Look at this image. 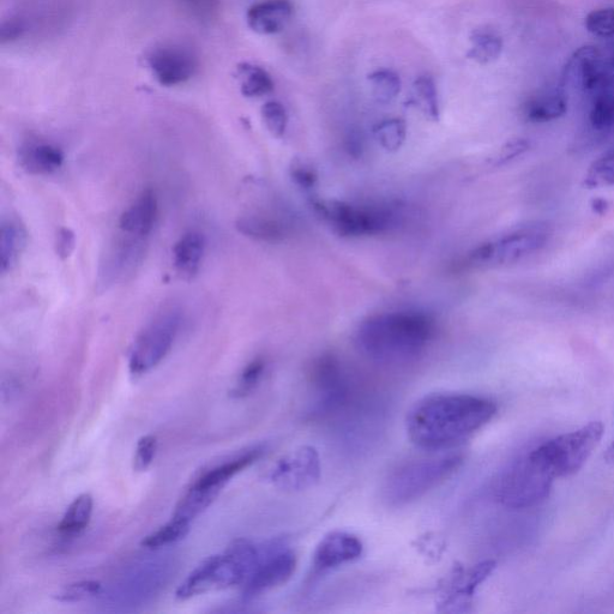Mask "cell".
Listing matches in <instances>:
<instances>
[{
  "instance_id": "cell-1",
  "label": "cell",
  "mask_w": 614,
  "mask_h": 614,
  "mask_svg": "<svg viewBox=\"0 0 614 614\" xmlns=\"http://www.w3.org/2000/svg\"><path fill=\"white\" fill-rule=\"evenodd\" d=\"M497 405L486 397L462 393L425 396L408 412L409 439L425 450H445L467 441L490 423Z\"/></svg>"
},
{
  "instance_id": "cell-2",
  "label": "cell",
  "mask_w": 614,
  "mask_h": 614,
  "mask_svg": "<svg viewBox=\"0 0 614 614\" xmlns=\"http://www.w3.org/2000/svg\"><path fill=\"white\" fill-rule=\"evenodd\" d=\"M435 331V321L425 312H387L360 325L357 345L367 358L378 364L403 365L425 353Z\"/></svg>"
},
{
  "instance_id": "cell-3",
  "label": "cell",
  "mask_w": 614,
  "mask_h": 614,
  "mask_svg": "<svg viewBox=\"0 0 614 614\" xmlns=\"http://www.w3.org/2000/svg\"><path fill=\"white\" fill-rule=\"evenodd\" d=\"M260 546L250 540L232 541L224 553L210 556L180 583L176 598L189 600L215 589L244 585L260 562Z\"/></svg>"
},
{
  "instance_id": "cell-4",
  "label": "cell",
  "mask_w": 614,
  "mask_h": 614,
  "mask_svg": "<svg viewBox=\"0 0 614 614\" xmlns=\"http://www.w3.org/2000/svg\"><path fill=\"white\" fill-rule=\"evenodd\" d=\"M463 456L448 454L401 463L385 479L382 495L390 507L418 501L448 480L462 466Z\"/></svg>"
},
{
  "instance_id": "cell-5",
  "label": "cell",
  "mask_w": 614,
  "mask_h": 614,
  "mask_svg": "<svg viewBox=\"0 0 614 614\" xmlns=\"http://www.w3.org/2000/svg\"><path fill=\"white\" fill-rule=\"evenodd\" d=\"M555 479L533 451H529L499 474L493 492L505 508H532L549 497Z\"/></svg>"
},
{
  "instance_id": "cell-6",
  "label": "cell",
  "mask_w": 614,
  "mask_h": 614,
  "mask_svg": "<svg viewBox=\"0 0 614 614\" xmlns=\"http://www.w3.org/2000/svg\"><path fill=\"white\" fill-rule=\"evenodd\" d=\"M605 427L592 421L581 429L550 439L532 450L556 479L569 477L580 471L599 447Z\"/></svg>"
},
{
  "instance_id": "cell-7",
  "label": "cell",
  "mask_w": 614,
  "mask_h": 614,
  "mask_svg": "<svg viewBox=\"0 0 614 614\" xmlns=\"http://www.w3.org/2000/svg\"><path fill=\"white\" fill-rule=\"evenodd\" d=\"M312 419L327 420L346 411L355 399L351 377L333 355H323L312 365Z\"/></svg>"
},
{
  "instance_id": "cell-8",
  "label": "cell",
  "mask_w": 614,
  "mask_h": 614,
  "mask_svg": "<svg viewBox=\"0 0 614 614\" xmlns=\"http://www.w3.org/2000/svg\"><path fill=\"white\" fill-rule=\"evenodd\" d=\"M551 236L549 226H522L479 245L469 254L468 262L479 267L509 266L538 254L549 244Z\"/></svg>"
},
{
  "instance_id": "cell-9",
  "label": "cell",
  "mask_w": 614,
  "mask_h": 614,
  "mask_svg": "<svg viewBox=\"0 0 614 614\" xmlns=\"http://www.w3.org/2000/svg\"><path fill=\"white\" fill-rule=\"evenodd\" d=\"M313 209L341 237L375 236L395 222L393 210L383 207L353 206L346 202L313 200Z\"/></svg>"
},
{
  "instance_id": "cell-10",
  "label": "cell",
  "mask_w": 614,
  "mask_h": 614,
  "mask_svg": "<svg viewBox=\"0 0 614 614\" xmlns=\"http://www.w3.org/2000/svg\"><path fill=\"white\" fill-rule=\"evenodd\" d=\"M182 323L177 310L160 313L141 331L131 348L129 369L132 375L141 376L152 371L171 352Z\"/></svg>"
},
{
  "instance_id": "cell-11",
  "label": "cell",
  "mask_w": 614,
  "mask_h": 614,
  "mask_svg": "<svg viewBox=\"0 0 614 614\" xmlns=\"http://www.w3.org/2000/svg\"><path fill=\"white\" fill-rule=\"evenodd\" d=\"M296 568L297 557L290 547L279 541L263 545L260 562L248 581L244 583V599H255L284 585L291 579Z\"/></svg>"
},
{
  "instance_id": "cell-12",
  "label": "cell",
  "mask_w": 614,
  "mask_h": 614,
  "mask_svg": "<svg viewBox=\"0 0 614 614\" xmlns=\"http://www.w3.org/2000/svg\"><path fill=\"white\" fill-rule=\"evenodd\" d=\"M564 80L587 93L598 95L611 90L614 83V54H606L594 46L580 48L569 60Z\"/></svg>"
},
{
  "instance_id": "cell-13",
  "label": "cell",
  "mask_w": 614,
  "mask_h": 614,
  "mask_svg": "<svg viewBox=\"0 0 614 614\" xmlns=\"http://www.w3.org/2000/svg\"><path fill=\"white\" fill-rule=\"evenodd\" d=\"M321 474L318 451L310 445H304L281 457L270 469L268 479L282 491L300 492L315 486Z\"/></svg>"
},
{
  "instance_id": "cell-14",
  "label": "cell",
  "mask_w": 614,
  "mask_h": 614,
  "mask_svg": "<svg viewBox=\"0 0 614 614\" xmlns=\"http://www.w3.org/2000/svg\"><path fill=\"white\" fill-rule=\"evenodd\" d=\"M146 60L155 80L164 87H177L189 82L198 69L195 51L178 42L155 46Z\"/></svg>"
},
{
  "instance_id": "cell-15",
  "label": "cell",
  "mask_w": 614,
  "mask_h": 614,
  "mask_svg": "<svg viewBox=\"0 0 614 614\" xmlns=\"http://www.w3.org/2000/svg\"><path fill=\"white\" fill-rule=\"evenodd\" d=\"M364 546L358 537L347 532H331L319 541L313 552V574L322 575L357 561L363 555Z\"/></svg>"
},
{
  "instance_id": "cell-16",
  "label": "cell",
  "mask_w": 614,
  "mask_h": 614,
  "mask_svg": "<svg viewBox=\"0 0 614 614\" xmlns=\"http://www.w3.org/2000/svg\"><path fill=\"white\" fill-rule=\"evenodd\" d=\"M159 203L153 190L147 189L120 216L119 227L126 236L146 239L158 218Z\"/></svg>"
},
{
  "instance_id": "cell-17",
  "label": "cell",
  "mask_w": 614,
  "mask_h": 614,
  "mask_svg": "<svg viewBox=\"0 0 614 614\" xmlns=\"http://www.w3.org/2000/svg\"><path fill=\"white\" fill-rule=\"evenodd\" d=\"M143 240L131 237L125 242L116 245L110 255L106 256L105 263L102 264L100 281L102 286L108 287L122 280L124 276L134 272L135 267L141 262L144 255Z\"/></svg>"
},
{
  "instance_id": "cell-18",
  "label": "cell",
  "mask_w": 614,
  "mask_h": 614,
  "mask_svg": "<svg viewBox=\"0 0 614 614\" xmlns=\"http://www.w3.org/2000/svg\"><path fill=\"white\" fill-rule=\"evenodd\" d=\"M290 0H263L251 6L246 21L252 30L260 35H274L282 32L293 16Z\"/></svg>"
},
{
  "instance_id": "cell-19",
  "label": "cell",
  "mask_w": 614,
  "mask_h": 614,
  "mask_svg": "<svg viewBox=\"0 0 614 614\" xmlns=\"http://www.w3.org/2000/svg\"><path fill=\"white\" fill-rule=\"evenodd\" d=\"M18 162L24 171L35 176H48L64 164V153L56 144L45 141H29L18 150Z\"/></svg>"
},
{
  "instance_id": "cell-20",
  "label": "cell",
  "mask_w": 614,
  "mask_h": 614,
  "mask_svg": "<svg viewBox=\"0 0 614 614\" xmlns=\"http://www.w3.org/2000/svg\"><path fill=\"white\" fill-rule=\"evenodd\" d=\"M495 568L496 562L486 561L454 575L449 582L442 606L447 609L449 606H456L460 603L467 604V600L473 597L475 589L492 574Z\"/></svg>"
},
{
  "instance_id": "cell-21",
  "label": "cell",
  "mask_w": 614,
  "mask_h": 614,
  "mask_svg": "<svg viewBox=\"0 0 614 614\" xmlns=\"http://www.w3.org/2000/svg\"><path fill=\"white\" fill-rule=\"evenodd\" d=\"M568 111L567 96L562 90H544L529 98L522 112L527 122L543 124L562 118Z\"/></svg>"
},
{
  "instance_id": "cell-22",
  "label": "cell",
  "mask_w": 614,
  "mask_h": 614,
  "mask_svg": "<svg viewBox=\"0 0 614 614\" xmlns=\"http://www.w3.org/2000/svg\"><path fill=\"white\" fill-rule=\"evenodd\" d=\"M206 252V238L200 232L191 231L180 237L173 248V263L184 279H192L201 268Z\"/></svg>"
},
{
  "instance_id": "cell-23",
  "label": "cell",
  "mask_w": 614,
  "mask_h": 614,
  "mask_svg": "<svg viewBox=\"0 0 614 614\" xmlns=\"http://www.w3.org/2000/svg\"><path fill=\"white\" fill-rule=\"evenodd\" d=\"M222 490L216 487L202 485L194 481L188 490L185 491L182 498L179 499L176 508L173 511V519H177L191 525L198 516L202 515L216 498L219 497Z\"/></svg>"
},
{
  "instance_id": "cell-24",
  "label": "cell",
  "mask_w": 614,
  "mask_h": 614,
  "mask_svg": "<svg viewBox=\"0 0 614 614\" xmlns=\"http://www.w3.org/2000/svg\"><path fill=\"white\" fill-rule=\"evenodd\" d=\"M27 233L15 219H6L0 227V267L2 274L11 272L16 267L26 248Z\"/></svg>"
},
{
  "instance_id": "cell-25",
  "label": "cell",
  "mask_w": 614,
  "mask_h": 614,
  "mask_svg": "<svg viewBox=\"0 0 614 614\" xmlns=\"http://www.w3.org/2000/svg\"><path fill=\"white\" fill-rule=\"evenodd\" d=\"M236 226L245 237L263 243H280L287 236L285 225L269 216L256 214L240 216Z\"/></svg>"
},
{
  "instance_id": "cell-26",
  "label": "cell",
  "mask_w": 614,
  "mask_h": 614,
  "mask_svg": "<svg viewBox=\"0 0 614 614\" xmlns=\"http://www.w3.org/2000/svg\"><path fill=\"white\" fill-rule=\"evenodd\" d=\"M236 78L245 98H262L273 92L274 81L267 70L251 63L237 66Z\"/></svg>"
},
{
  "instance_id": "cell-27",
  "label": "cell",
  "mask_w": 614,
  "mask_h": 614,
  "mask_svg": "<svg viewBox=\"0 0 614 614\" xmlns=\"http://www.w3.org/2000/svg\"><path fill=\"white\" fill-rule=\"evenodd\" d=\"M93 508V497L89 493H82L66 509L62 521L59 522L58 531L64 535L80 534L89 526Z\"/></svg>"
},
{
  "instance_id": "cell-28",
  "label": "cell",
  "mask_w": 614,
  "mask_h": 614,
  "mask_svg": "<svg viewBox=\"0 0 614 614\" xmlns=\"http://www.w3.org/2000/svg\"><path fill=\"white\" fill-rule=\"evenodd\" d=\"M472 47L467 57L475 63L486 65L501 57L503 40L496 32L489 29H477L471 35Z\"/></svg>"
},
{
  "instance_id": "cell-29",
  "label": "cell",
  "mask_w": 614,
  "mask_h": 614,
  "mask_svg": "<svg viewBox=\"0 0 614 614\" xmlns=\"http://www.w3.org/2000/svg\"><path fill=\"white\" fill-rule=\"evenodd\" d=\"M411 104L419 108L431 122H438L441 116L439 110L438 90L435 81L429 76H420L413 83Z\"/></svg>"
},
{
  "instance_id": "cell-30",
  "label": "cell",
  "mask_w": 614,
  "mask_h": 614,
  "mask_svg": "<svg viewBox=\"0 0 614 614\" xmlns=\"http://www.w3.org/2000/svg\"><path fill=\"white\" fill-rule=\"evenodd\" d=\"M367 80L370 82L373 98L378 104L388 105L401 93V78L394 71L377 70L372 72Z\"/></svg>"
},
{
  "instance_id": "cell-31",
  "label": "cell",
  "mask_w": 614,
  "mask_h": 614,
  "mask_svg": "<svg viewBox=\"0 0 614 614\" xmlns=\"http://www.w3.org/2000/svg\"><path fill=\"white\" fill-rule=\"evenodd\" d=\"M190 526L189 523L173 519L172 517L171 521H168L166 525L147 535L142 540L141 545L148 550H158L161 547L176 544L189 534Z\"/></svg>"
},
{
  "instance_id": "cell-32",
  "label": "cell",
  "mask_w": 614,
  "mask_h": 614,
  "mask_svg": "<svg viewBox=\"0 0 614 614\" xmlns=\"http://www.w3.org/2000/svg\"><path fill=\"white\" fill-rule=\"evenodd\" d=\"M373 135H375L379 146L387 152L395 153L406 142V122L400 118L385 119L376 125V128L373 129Z\"/></svg>"
},
{
  "instance_id": "cell-33",
  "label": "cell",
  "mask_w": 614,
  "mask_h": 614,
  "mask_svg": "<svg viewBox=\"0 0 614 614\" xmlns=\"http://www.w3.org/2000/svg\"><path fill=\"white\" fill-rule=\"evenodd\" d=\"M586 185L589 188L601 186H614V147L607 150L595 160L586 176Z\"/></svg>"
},
{
  "instance_id": "cell-34",
  "label": "cell",
  "mask_w": 614,
  "mask_h": 614,
  "mask_svg": "<svg viewBox=\"0 0 614 614\" xmlns=\"http://www.w3.org/2000/svg\"><path fill=\"white\" fill-rule=\"evenodd\" d=\"M589 122L599 131L614 128V93L612 90L600 93L594 99Z\"/></svg>"
},
{
  "instance_id": "cell-35",
  "label": "cell",
  "mask_w": 614,
  "mask_h": 614,
  "mask_svg": "<svg viewBox=\"0 0 614 614\" xmlns=\"http://www.w3.org/2000/svg\"><path fill=\"white\" fill-rule=\"evenodd\" d=\"M266 361L262 358L252 360L246 365L242 373H240L236 387L231 391L233 397H245L254 391L260 385L264 372H266Z\"/></svg>"
},
{
  "instance_id": "cell-36",
  "label": "cell",
  "mask_w": 614,
  "mask_h": 614,
  "mask_svg": "<svg viewBox=\"0 0 614 614\" xmlns=\"http://www.w3.org/2000/svg\"><path fill=\"white\" fill-rule=\"evenodd\" d=\"M101 592L102 585L99 581H78L60 589L54 599L60 603H81V601L98 597Z\"/></svg>"
},
{
  "instance_id": "cell-37",
  "label": "cell",
  "mask_w": 614,
  "mask_h": 614,
  "mask_svg": "<svg viewBox=\"0 0 614 614\" xmlns=\"http://www.w3.org/2000/svg\"><path fill=\"white\" fill-rule=\"evenodd\" d=\"M262 119L266 128L276 138L285 135L288 125V114L284 105L278 101H269L263 105Z\"/></svg>"
},
{
  "instance_id": "cell-38",
  "label": "cell",
  "mask_w": 614,
  "mask_h": 614,
  "mask_svg": "<svg viewBox=\"0 0 614 614\" xmlns=\"http://www.w3.org/2000/svg\"><path fill=\"white\" fill-rule=\"evenodd\" d=\"M585 24L589 33L600 38H610L614 35V8L592 11L586 17Z\"/></svg>"
},
{
  "instance_id": "cell-39",
  "label": "cell",
  "mask_w": 614,
  "mask_h": 614,
  "mask_svg": "<svg viewBox=\"0 0 614 614\" xmlns=\"http://www.w3.org/2000/svg\"><path fill=\"white\" fill-rule=\"evenodd\" d=\"M156 451H158V438L153 435H147L140 438L137 442L134 469L136 472H144L152 466Z\"/></svg>"
},
{
  "instance_id": "cell-40",
  "label": "cell",
  "mask_w": 614,
  "mask_h": 614,
  "mask_svg": "<svg viewBox=\"0 0 614 614\" xmlns=\"http://www.w3.org/2000/svg\"><path fill=\"white\" fill-rule=\"evenodd\" d=\"M184 8L197 20L207 22L212 21L218 14L220 0H180Z\"/></svg>"
},
{
  "instance_id": "cell-41",
  "label": "cell",
  "mask_w": 614,
  "mask_h": 614,
  "mask_svg": "<svg viewBox=\"0 0 614 614\" xmlns=\"http://www.w3.org/2000/svg\"><path fill=\"white\" fill-rule=\"evenodd\" d=\"M529 149V142L523 140V138H516V140L510 141L502 148L501 153L496 156L493 165L501 166L507 164V162L514 160L517 156L526 153Z\"/></svg>"
},
{
  "instance_id": "cell-42",
  "label": "cell",
  "mask_w": 614,
  "mask_h": 614,
  "mask_svg": "<svg viewBox=\"0 0 614 614\" xmlns=\"http://www.w3.org/2000/svg\"><path fill=\"white\" fill-rule=\"evenodd\" d=\"M76 248L75 233L70 228H60L56 237V254L62 260L72 255Z\"/></svg>"
},
{
  "instance_id": "cell-43",
  "label": "cell",
  "mask_w": 614,
  "mask_h": 614,
  "mask_svg": "<svg viewBox=\"0 0 614 614\" xmlns=\"http://www.w3.org/2000/svg\"><path fill=\"white\" fill-rule=\"evenodd\" d=\"M291 177L293 182L304 190H311L317 183V173L315 170L302 164L292 166Z\"/></svg>"
},
{
  "instance_id": "cell-44",
  "label": "cell",
  "mask_w": 614,
  "mask_h": 614,
  "mask_svg": "<svg viewBox=\"0 0 614 614\" xmlns=\"http://www.w3.org/2000/svg\"><path fill=\"white\" fill-rule=\"evenodd\" d=\"M24 32H26V23L20 18H10V20L3 22L2 28H0V40H2V44H8V42L22 38Z\"/></svg>"
},
{
  "instance_id": "cell-45",
  "label": "cell",
  "mask_w": 614,
  "mask_h": 614,
  "mask_svg": "<svg viewBox=\"0 0 614 614\" xmlns=\"http://www.w3.org/2000/svg\"><path fill=\"white\" fill-rule=\"evenodd\" d=\"M604 457L607 462H614V441L610 445L609 449H607Z\"/></svg>"
}]
</instances>
